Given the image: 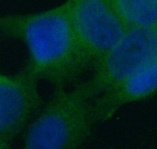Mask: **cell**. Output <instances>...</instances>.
I'll return each instance as SVG.
<instances>
[{"instance_id": "obj_1", "label": "cell", "mask_w": 157, "mask_h": 149, "mask_svg": "<svg viewBox=\"0 0 157 149\" xmlns=\"http://www.w3.org/2000/svg\"><path fill=\"white\" fill-rule=\"evenodd\" d=\"M0 32L23 43L29 57L25 67L55 89L75 82L91 67L66 2L39 12L0 17Z\"/></svg>"}, {"instance_id": "obj_2", "label": "cell", "mask_w": 157, "mask_h": 149, "mask_svg": "<svg viewBox=\"0 0 157 149\" xmlns=\"http://www.w3.org/2000/svg\"><path fill=\"white\" fill-rule=\"evenodd\" d=\"M96 97L86 82L73 89L56 88L24 132L26 149H76L89 141L98 119Z\"/></svg>"}, {"instance_id": "obj_3", "label": "cell", "mask_w": 157, "mask_h": 149, "mask_svg": "<svg viewBox=\"0 0 157 149\" xmlns=\"http://www.w3.org/2000/svg\"><path fill=\"white\" fill-rule=\"evenodd\" d=\"M155 59L157 27H129L95 65L93 75L86 83L97 97Z\"/></svg>"}, {"instance_id": "obj_4", "label": "cell", "mask_w": 157, "mask_h": 149, "mask_svg": "<svg viewBox=\"0 0 157 149\" xmlns=\"http://www.w3.org/2000/svg\"><path fill=\"white\" fill-rule=\"evenodd\" d=\"M71 23L95 67L120 40L128 27L112 0H66Z\"/></svg>"}, {"instance_id": "obj_5", "label": "cell", "mask_w": 157, "mask_h": 149, "mask_svg": "<svg viewBox=\"0 0 157 149\" xmlns=\"http://www.w3.org/2000/svg\"><path fill=\"white\" fill-rule=\"evenodd\" d=\"M38 79L26 67L13 75L0 73V136L12 141L41 108Z\"/></svg>"}, {"instance_id": "obj_6", "label": "cell", "mask_w": 157, "mask_h": 149, "mask_svg": "<svg viewBox=\"0 0 157 149\" xmlns=\"http://www.w3.org/2000/svg\"><path fill=\"white\" fill-rule=\"evenodd\" d=\"M157 94V59L95 98L98 122H105L120 108Z\"/></svg>"}, {"instance_id": "obj_7", "label": "cell", "mask_w": 157, "mask_h": 149, "mask_svg": "<svg viewBox=\"0 0 157 149\" xmlns=\"http://www.w3.org/2000/svg\"><path fill=\"white\" fill-rule=\"evenodd\" d=\"M127 27H157V0H112Z\"/></svg>"}, {"instance_id": "obj_8", "label": "cell", "mask_w": 157, "mask_h": 149, "mask_svg": "<svg viewBox=\"0 0 157 149\" xmlns=\"http://www.w3.org/2000/svg\"><path fill=\"white\" fill-rule=\"evenodd\" d=\"M11 146L10 140L5 139L0 136V149H8Z\"/></svg>"}]
</instances>
